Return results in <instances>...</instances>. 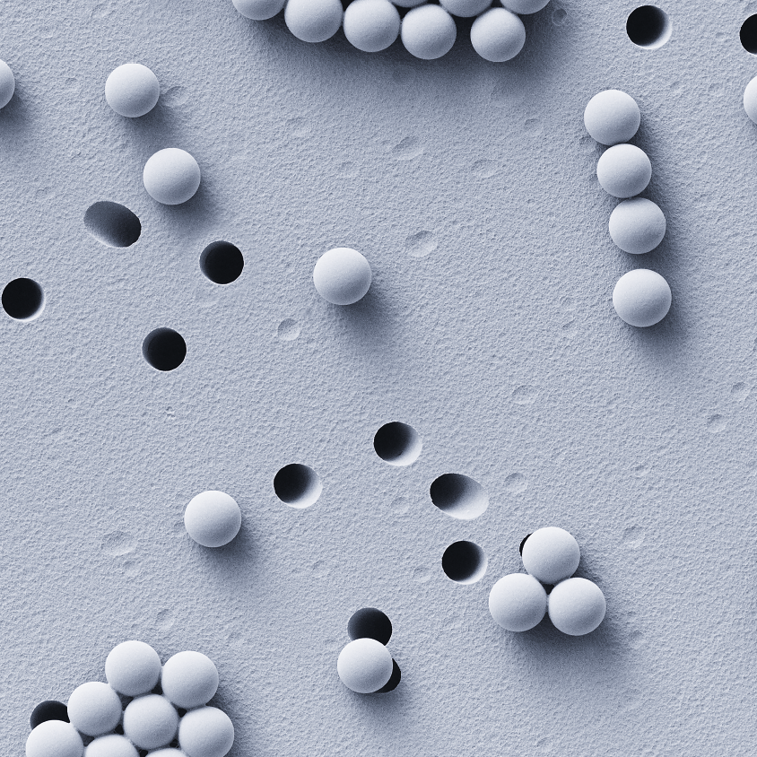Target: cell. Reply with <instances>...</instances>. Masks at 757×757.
Wrapping results in <instances>:
<instances>
[{
    "label": "cell",
    "mask_w": 757,
    "mask_h": 757,
    "mask_svg": "<svg viewBox=\"0 0 757 757\" xmlns=\"http://www.w3.org/2000/svg\"><path fill=\"white\" fill-rule=\"evenodd\" d=\"M547 608V595L535 577L511 573L500 578L489 595L493 620L505 630L520 632L536 626Z\"/></svg>",
    "instance_id": "obj_1"
},
{
    "label": "cell",
    "mask_w": 757,
    "mask_h": 757,
    "mask_svg": "<svg viewBox=\"0 0 757 757\" xmlns=\"http://www.w3.org/2000/svg\"><path fill=\"white\" fill-rule=\"evenodd\" d=\"M547 610L553 624L561 632L581 636L602 622L606 602L599 587L579 577L559 582L547 597Z\"/></svg>",
    "instance_id": "obj_2"
},
{
    "label": "cell",
    "mask_w": 757,
    "mask_h": 757,
    "mask_svg": "<svg viewBox=\"0 0 757 757\" xmlns=\"http://www.w3.org/2000/svg\"><path fill=\"white\" fill-rule=\"evenodd\" d=\"M613 303L623 321L645 327L666 317L672 303V293L662 275L640 268L627 272L618 280L613 292Z\"/></svg>",
    "instance_id": "obj_3"
},
{
    "label": "cell",
    "mask_w": 757,
    "mask_h": 757,
    "mask_svg": "<svg viewBox=\"0 0 757 757\" xmlns=\"http://www.w3.org/2000/svg\"><path fill=\"white\" fill-rule=\"evenodd\" d=\"M218 685L219 673L214 663L199 651L178 652L161 666V690L178 707L194 709L205 705Z\"/></svg>",
    "instance_id": "obj_4"
},
{
    "label": "cell",
    "mask_w": 757,
    "mask_h": 757,
    "mask_svg": "<svg viewBox=\"0 0 757 757\" xmlns=\"http://www.w3.org/2000/svg\"><path fill=\"white\" fill-rule=\"evenodd\" d=\"M521 559L530 575L551 585L575 573L579 565L580 551L570 533L558 526H545L523 541Z\"/></svg>",
    "instance_id": "obj_5"
},
{
    "label": "cell",
    "mask_w": 757,
    "mask_h": 757,
    "mask_svg": "<svg viewBox=\"0 0 757 757\" xmlns=\"http://www.w3.org/2000/svg\"><path fill=\"white\" fill-rule=\"evenodd\" d=\"M317 291L327 301L349 305L360 300L371 284V269L357 250L336 248L323 254L313 271Z\"/></svg>",
    "instance_id": "obj_6"
},
{
    "label": "cell",
    "mask_w": 757,
    "mask_h": 757,
    "mask_svg": "<svg viewBox=\"0 0 757 757\" xmlns=\"http://www.w3.org/2000/svg\"><path fill=\"white\" fill-rule=\"evenodd\" d=\"M200 179L196 159L178 148H165L153 153L143 173L146 191L165 204H178L190 199L197 191Z\"/></svg>",
    "instance_id": "obj_7"
},
{
    "label": "cell",
    "mask_w": 757,
    "mask_h": 757,
    "mask_svg": "<svg viewBox=\"0 0 757 757\" xmlns=\"http://www.w3.org/2000/svg\"><path fill=\"white\" fill-rule=\"evenodd\" d=\"M184 525L197 544L220 547L232 541L239 533L241 512L234 499L227 493L207 491L189 501Z\"/></svg>",
    "instance_id": "obj_8"
},
{
    "label": "cell",
    "mask_w": 757,
    "mask_h": 757,
    "mask_svg": "<svg viewBox=\"0 0 757 757\" xmlns=\"http://www.w3.org/2000/svg\"><path fill=\"white\" fill-rule=\"evenodd\" d=\"M609 233L614 244L631 254H644L657 248L666 229L660 207L646 198L628 199L613 210Z\"/></svg>",
    "instance_id": "obj_9"
},
{
    "label": "cell",
    "mask_w": 757,
    "mask_h": 757,
    "mask_svg": "<svg viewBox=\"0 0 757 757\" xmlns=\"http://www.w3.org/2000/svg\"><path fill=\"white\" fill-rule=\"evenodd\" d=\"M161 658L149 644L126 640L114 647L105 661L107 682L121 694L137 696L152 691L161 671Z\"/></svg>",
    "instance_id": "obj_10"
},
{
    "label": "cell",
    "mask_w": 757,
    "mask_h": 757,
    "mask_svg": "<svg viewBox=\"0 0 757 757\" xmlns=\"http://www.w3.org/2000/svg\"><path fill=\"white\" fill-rule=\"evenodd\" d=\"M584 124L594 140L613 146L634 136L640 124V112L628 93L606 90L596 94L587 104Z\"/></svg>",
    "instance_id": "obj_11"
},
{
    "label": "cell",
    "mask_w": 757,
    "mask_h": 757,
    "mask_svg": "<svg viewBox=\"0 0 757 757\" xmlns=\"http://www.w3.org/2000/svg\"><path fill=\"white\" fill-rule=\"evenodd\" d=\"M124 734L144 750H152L170 744L179 722L173 703L156 693L133 699L123 711Z\"/></svg>",
    "instance_id": "obj_12"
},
{
    "label": "cell",
    "mask_w": 757,
    "mask_h": 757,
    "mask_svg": "<svg viewBox=\"0 0 757 757\" xmlns=\"http://www.w3.org/2000/svg\"><path fill=\"white\" fill-rule=\"evenodd\" d=\"M343 27L346 39L356 48L378 52L396 39L400 16L387 0H356L344 13Z\"/></svg>",
    "instance_id": "obj_13"
},
{
    "label": "cell",
    "mask_w": 757,
    "mask_h": 757,
    "mask_svg": "<svg viewBox=\"0 0 757 757\" xmlns=\"http://www.w3.org/2000/svg\"><path fill=\"white\" fill-rule=\"evenodd\" d=\"M457 27L440 5L427 4L409 11L401 22V39L409 53L422 59L447 54L456 40Z\"/></svg>",
    "instance_id": "obj_14"
},
{
    "label": "cell",
    "mask_w": 757,
    "mask_h": 757,
    "mask_svg": "<svg viewBox=\"0 0 757 757\" xmlns=\"http://www.w3.org/2000/svg\"><path fill=\"white\" fill-rule=\"evenodd\" d=\"M235 730L230 717L221 709L200 706L179 719L178 739L190 757H222L230 752Z\"/></svg>",
    "instance_id": "obj_15"
},
{
    "label": "cell",
    "mask_w": 757,
    "mask_h": 757,
    "mask_svg": "<svg viewBox=\"0 0 757 757\" xmlns=\"http://www.w3.org/2000/svg\"><path fill=\"white\" fill-rule=\"evenodd\" d=\"M393 658L382 643L371 639L352 640L341 651L337 672L342 682L359 693L375 692L389 680Z\"/></svg>",
    "instance_id": "obj_16"
},
{
    "label": "cell",
    "mask_w": 757,
    "mask_h": 757,
    "mask_svg": "<svg viewBox=\"0 0 757 757\" xmlns=\"http://www.w3.org/2000/svg\"><path fill=\"white\" fill-rule=\"evenodd\" d=\"M71 723L82 733L98 736L113 730L123 715L117 691L109 683L86 682L77 686L67 701Z\"/></svg>",
    "instance_id": "obj_17"
},
{
    "label": "cell",
    "mask_w": 757,
    "mask_h": 757,
    "mask_svg": "<svg viewBox=\"0 0 757 757\" xmlns=\"http://www.w3.org/2000/svg\"><path fill=\"white\" fill-rule=\"evenodd\" d=\"M651 174V162L646 152L630 144H619L606 149L596 166L601 187L619 198H629L642 192L648 185Z\"/></svg>",
    "instance_id": "obj_18"
},
{
    "label": "cell",
    "mask_w": 757,
    "mask_h": 757,
    "mask_svg": "<svg viewBox=\"0 0 757 757\" xmlns=\"http://www.w3.org/2000/svg\"><path fill=\"white\" fill-rule=\"evenodd\" d=\"M160 84L154 73L138 63L117 66L109 75L105 97L110 108L121 116L137 117L156 105Z\"/></svg>",
    "instance_id": "obj_19"
},
{
    "label": "cell",
    "mask_w": 757,
    "mask_h": 757,
    "mask_svg": "<svg viewBox=\"0 0 757 757\" xmlns=\"http://www.w3.org/2000/svg\"><path fill=\"white\" fill-rule=\"evenodd\" d=\"M470 39L473 48L483 58L505 62L522 49L526 30L517 14L502 7H494L474 20Z\"/></svg>",
    "instance_id": "obj_20"
},
{
    "label": "cell",
    "mask_w": 757,
    "mask_h": 757,
    "mask_svg": "<svg viewBox=\"0 0 757 757\" xmlns=\"http://www.w3.org/2000/svg\"><path fill=\"white\" fill-rule=\"evenodd\" d=\"M343 19L339 0H289L284 20L289 30L306 42H321L338 30Z\"/></svg>",
    "instance_id": "obj_21"
},
{
    "label": "cell",
    "mask_w": 757,
    "mask_h": 757,
    "mask_svg": "<svg viewBox=\"0 0 757 757\" xmlns=\"http://www.w3.org/2000/svg\"><path fill=\"white\" fill-rule=\"evenodd\" d=\"M430 495L437 508L459 519L476 518L489 506L484 488L471 477L459 474H444L436 478Z\"/></svg>",
    "instance_id": "obj_22"
},
{
    "label": "cell",
    "mask_w": 757,
    "mask_h": 757,
    "mask_svg": "<svg viewBox=\"0 0 757 757\" xmlns=\"http://www.w3.org/2000/svg\"><path fill=\"white\" fill-rule=\"evenodd\" d=\"M86 230L100 242L115 248H126L141 234L138 217L127 207L110 201L91 204L83 217Z\"/></svg>",
    "instance_id": "obj_23"
},
{
    "label": "cell",
    "mask_w": 757,
    "mask_h": 757,
    "mask_svg": "<svg viewBox=\"0 0 757 757\" xmlns=\"http://www.w3.org/2000/svg\"><path fill=\"white\" fill-rule=\"evenodd\" d=\"M79 730L70 721L48 719L31 728L26 744L28 757H81L84 745Z\"/></svg>",
    "instance_id": "obj_24"
},
{
    "label": "cell",
    "mask_w": 757,
    "mask_h": 757,
    "mask_svg": "<svg viewBox=\"0 0 757 757\" xmlns=\"http://www.w3.org/2000/svg\"><path fill=\"white\" fill-rule=\"evenodd\" d=\"M274 487L283 502L297 509L314 504L322 492L317 473L300 464H291L281 468L274 479Z\"/></svg>",
    "instance_id": "obj_25"
},
{
    "label": "cell",
    "mask_w": 757,
    "mask_h": 757,
    "mask_svg": "<svg viewBox=\"0 0 757 757\" xmlns=\"http://www.w3.org/2000/svg\"><path fill=\"white\" fill-rule=\"evenodd\" d=\"M374 448L382 460L394 466H407L420 456L422 443L416 430L406 423L392 422L378 429Z\"/></svg>",
    "instance_id": "obj_26"
},
{
    "label": "cell",
    "mask_w": 757,
    "mask_h": 757,
    "mask_svg": "<svg viewBox=\"0 0 757 757\" xmlns=\"http://www.w3.org/2000/svg\"><path fill=\"white\" fill-rule=\"evenodd\" d=\"M626 31L629 39L646 49H656L665 45L672 33V24L667 13L654 5H642L628 16Z\"/></svg>",
    "instance_id": "obj_27"
},
{
    "label": "cell",
    "mask_w": 757,
    "mask_h": 757,
    "mask_svg": "<svg viewBox=\"0 0 757 757\" xmlns=\"http://www.w3.org/2000/svg\"><path fill=\"white\" fill-rule=\"evenodd\" d=\"M442 569L451 580L472 584L480 580L487 569V558L478 544L470 541L451 544L442 556Z\"/></svg>",
    "instance_id": "obj_28"
},
{
    "label": "cell",
    "mask_w": 757,
    "mask_h": 757,
    "mask_svg": "<svg viewBox=\"0 0 757 757\" xmlns=\"http://www.w3.org/2000/svg\"><path fill=\"white\" fill-rule=\"evenodd\" d=\"M142 352L145 361L154 369L170 371L185 360L187 345L177 331L160 327L147 335L142 344Z\"/></svg>",
    "instance_id": "obj_29"
},
{
    "label": "cell",
    "mask_w": 757,
    "mask_h": 757,
    "mask_svg": "<svg viewBox=\"0 0 757 757\" xmlns=\"http://www.w3.org/2000/svg\"><path fill=\"white\" fill-rule=\"evenodd\" d=\"M199 265L210 281L227 284L234 282L244 267L240 250L232 243L218 240L209 244L201 253Z\"/></svg>",
    "instance_id": "obj_30"
},
{
    "label": "cell",
    "mask_w": 757,
    "mask_h": 757,
    "mask_svg": "<svg viewBox=\"0 0 757 757\" xmlns=\"http://www.w3.org/2000/svg\"><path fill=\"white\" fill-rule=\"evenodd\" d=\"M1 303L5 312L15 319H29L42 309L44 293L41 286L30 278H17L4 289Z\"/></svg>",
    "instance_id": "obj_31"
},
{
    "label": "cell",
    "mask_w": 757,
    "mask_h": 757,
    "mask_svg": "<svg viewBox=\"0 0 757 757\" xmlns=\"http://www.w3.org/2000/svg\"><path fill=\"white\" fill-rule=\"evenodd\" d=\"M347 631L351 640L371 639L386 646L392 635V624L383 612L373 607H365L358 610L350 618Z\"/></svg>",
    "instance_id": "obj_32"
},
{
    "label": "cell",
    "mask_w": 757,
    "mask_h": 757,
    "mask_svg": "<svg viewBox=\"0 0 757 757\" xmlns=\"http://www.w3.org/2000/svg\"><path fill=\"white\" fill-rule=\"evenodd\" d=\"M85 757H139L135 744L126 735L102 734L90 742L83 751Z\"/></svg>",
    "instance_id": "obj_33"
},
{
    "label": "cell",
    "mask_w": 757,
    "mask_h": 757,
    "mask_svg": "<svg viewBox=\"0 0 757 757\" xmlns=\"http://www.w3.org/2000/svg\"><path fill=\"white\" fill-rule=\"evenodd\" d=\"M285 1H252L234 0L232 4L243 16L256 21L269 19L276 15L283 7Z\"/></svg>",
    "instance_id": "obj_34"
},
{
    "label": "cell",
    "mask_w": 757,
    "mask_h": 757,
    "mask_svg": "<svg viewBox=\"0 0 757 757\" xmlns=\"http://www.w3.org/2000/svg\"><path fill=\"white\" fill-rule=\"evenodd\" d=\"M69 720L67 706L55 700H47L39 704L31 713L30 727H34L42 721L48 719Z\"/></svg>",
    "instance_id": "obj_35"
},
{
    "label": "cell",
    "mask_w": 757,
    "mask_h": 757,
    "mask_svg": "<svg viewBox=\"0 0 757 757\" xmlns=\"http://www.w3.org/2000/svg\"><path fill=\"white\" fill-rule=\"evenodd\" d=\"M438 246V239L429 231H422L409 236L405 239V248L408 254L413 257H423L434 250Z\"/></svg>",
    "instance_id": "obj_36"
},
{
    "label": "cell",
    "mask_w": 757,
    "mask_h": 757,
    "mask_svg": "<svg viewBox=\"0 0 757 757\" xmlns=\"http://www.w3.org/2000/svg\"><path fill=\"white\" fill-rule=\"evenodd\" d=\"M439 4L448 13L459 17H472L483 12L492 1L440 0Z\"/></svg>",
    "instance_id": "obj_37"
},
{
    "label": "cell",
    "mask_w": 757,
    "mask_h": 757,
    "mask_svg": "<svg viewBox=\"0 0 757 757\" xmlns=\"http://www.w3.org/2000/svg\"><path fill=\"white\" fill-rule=\"evenodd\" d=\"M740 40L745 50L753 55L757 54V14L750 16L743 23Z\"/></svg>",
    "instance_id": "obj_38"
},
{
    "label": "cell",
    "mask_w": 757,
    "mask_h": 757,
    "mask_svg": "<svg viewBox=\"0 0 757 757\" xmlns=\"http://www.w3.org/2000/svg\"><path fill=\"white\" fill-rule=\"evenodd\" d=\"M0 108L2 109L12 99L15 87L13 72L3 60H0Z\"/></svg>",
    "instance_id": "obj_39"
},
{
    "label": "cell",
    "mask_w": 757,
    "mask_h": 757,
    "mask_svg": "<svg viewBox=\"0 0 757 757\" xmlns=\"http://www.w3.org/2000/svg\"><path fill=\"white\" fill-rule=\"evenodd\" d=\"M135 545V540L132 535L115 531L113 533L104 535L103 546L108 550L122 551L128 550Z\"/></svg>",
    "instance_id": "obj_40"
},
{
    "label": "cell",
    "mask_w": 757,
    "mask_h": 757,
    "mask_svg": "<svg viewBox=\"0 0 757 757\" xmlns=\"http://www.w3.org/2000/svg\"><path fill=\"white\" fill-rule=\"evenodd\" d=\"M548 0L544 1H518V0H501L500 3L505 9L513 13L529 14L534 13L543 9L547 4Z\"/></svg>",
    "instance_id": "obj_41"
},
{
    "label": "cell",
    "mask_w": 757,
    "mask_h": 757,
    "mask_svg": "<svg viewBox=\"0 0 757 757\" xmlns=\"http://www.w3.org/2000/svg\"><path fill=\"white\" fill-rule=\"evenodd\" d=\"M744 108L749 118L757 122V77L747 84L744 93Z\"/></svg>",
    "instance_id": "obj_42"
},
{
    "label": "cell",
    "mask_w": 757,
    "mask_h": 757,
    "mask_svg": "<svg viewBox=\"0 0 757 757\" xmlns=\"http://www.w3.org/2000/svg\"><path fill=\"white\" fill-rule=\"evenodd\" d=\"M512 397L518 404L533 402L536 397V390L531 386H521L513 392Z\"/></svg>",
    "instance_id": "obj_43"
},
{
    "label": "cell",
    "mask_w": 757,
    "mask_h": 757,
    "mask_svg": "<svg viewBox=\"0 0 757 757\" xmlns=\"http://www.w3.org/2000/svg\"><path fill=\"white\" fill-rule=\"evenodd\" d=\"M400 680H401L400 668H399L398 665L396 664V662L393 659V668H392V673H391L389 680L384 684L383 687H381L380 689L376 691L375 693H385V692H388L395 690L396 687L400 683Z\"/></svg>",
    "instance_id": "obj_44"
},
{
    "label": "cell",
    "mask_w": 757,
    "mask_h": 757,
    "mask_svg": "<svg viewBox=\"0 0 757 757\" xmlns=\"http://www.w3.org/2000/svg\"><path fill=\"white\" fill-rule=\"evenodd\" d=\"M147 757H185L186 753L182 749L174 747H158L152 749L146 754Z\"/></svg>",
    "instance_id": "obj_45"
},
{
    "label": "cell",
    "mask_w": 757,
    "mask_h": 757,
    "mask_svg": "<svg viewBox=\"0 0 757 757\" xmlns=\"http://www.w3.org/2000/svg\"><path fill=\"white\" fill-rule=\"evenodd\" d=\"M749 392V387L746 383H738L734 386L732 388V396L736 399H744L746 397Z\"/></svg>",
    "instance_id": "obj_46"
},
{
    "label": "cell",
    "mask_w": 757,
    "mask_h": 757,
    "mask_svg": "<svg viewBox=\"0 0 757 757\" xmlns=\"http://www.w3.org/2000/svg\"><path fill=\"white\" fill-rule=\"evenodd\" d=\"M425 0H405V1H391L393 4H397L402 7H413L424 4Z\"/></svg>",
    "instance_id": "obj_47"
}]
</instances>
